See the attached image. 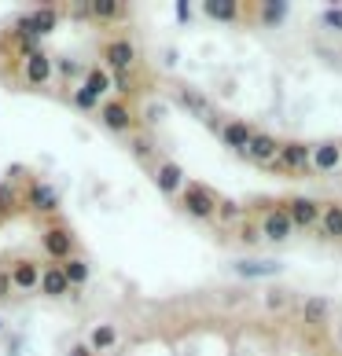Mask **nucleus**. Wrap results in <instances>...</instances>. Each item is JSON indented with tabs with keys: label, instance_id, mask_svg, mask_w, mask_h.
I'll return each mask as SVG.
<instances>
[{
	"label": "nucleus",
	"instance_id": "412c9836",
	"mask_svg": "<svg viewBox=\"0 0 342 356\" xmlns=\"http://www.w3.org/2000/svg\"><path fill=\"white\" fill-rule=\"evenodd\" d=\"M125 4H122V0H92V15H96V19H122L125 15Z\"/></svg>",
	"mask_w": 342,
	"mask_h": 356
},
{
	"label": "nucleus",
	"instance_id": "4be33fe9",
	"mask_svg": "<svg viewBox=\"0 0 342 356\" xmlns=\"http://www.w3.org/2000/svg\"><path fill=\"white\" fill-rule=\"evenodd\" d=\"M320 224H324V232H327V235L342 239V206H327V209H324V217H320Z\"/></svg>",
	"mask_w": 342,
	"mask_h": 356
},
{
	"label": "nucleus",
	"instance_id": "c85d7f7f",
	"mask_svg": "<svg viewBox=\"0 0 342 356\" xmlns=\"http://www.w3.org/2000/svg\"><path fill=\"white\" fill-rule=\"evenodd\" d=\"M217 217L225 220V224H235V220L243 217V209L235 206V202H228V199H225V202H221V209H217Z\"/></svg>",
	"mask_w": 342,
	"mask_h": 356
},
{
	"label": "nucleus",
	"instance_id": "0eeeda50",
	"mask_svg": "<svg viewBox=\"0 0 342 356\" xmlns=\"http://www.w3.org/2000/svg\"><path fill=\"white\" fill-rule=\"evenodd\" d=\"M100 118H103V125H107L111 133H129V129H133V114H129V107L122 99H107L100 107Z\"/></svg>",
	"mask_w": 342,
	"mask_h": 356
},
{
	"label": "nucleus",
	"instance_id": "f03ea898",
	"mask_svg": "<svg viewBox=\"0 0 342 356\" xmlns=\"http://www.w3.org/2000/svg\"><path fill=\"white\" fill-rule=\"evenodd\" d=\"M235 275H243V280H272V275H280L283 265L280 261H269V257H243L232 265Z\"/></svg>",
	"mask_w": 342,
	"mask_h": 356
},
{
	"label": "nucleus",
	"instance_id": "72a5a7b5",
	"mask_svg": "<svg viewBox=\"0 0 342 356\" xmlns=\"http://www.w3.org/2000/svg\"><path fill=\"white\" fill-rule=\"evenodd\" d=\"M8 202H15V188H0V213H4Z\"/></svg>",
	"mask_w": 342,
	"mask_h": 356
},
{
	"label": "nucleus",
	"instance_id": "dca6fc26",
	"mask_svg": "<svg viewBox=\"0 0 342 356\" xmlns=\"http://www.w3.org/2000/svg\"><path fill=\"white\" fill-rule=\"evenodd\" d=\"M26 19H30V37H33V41H41L45 33L56 30L59 11H56V8H41V11H33V15H26Z\"/></svg>",
	"mask_w": 342,
	"mask_h": 356
},
{
	"label": "nucleus",
	"instance_id": "473e14b6",
	"mask_svg": "<svg viewBox=\"0 0 342 356\" xmlns=\"http://www.w3.org/2000/svg\"><path fill=\"white\" fill-rule=\"evenodd\" d=\"M70 356H96V353H92L88 341H77V346H70Z\"/></svg>",
	"mask_w": 342,
	"mask_h": 356
},
{
	"label": "nucleus",
	"instance_id": "f257e3e1",
	"mask_svg": "<svg viewBox=\"0 0 342 356\" xmlns=\"http://www.w3.org/2000/svg\"><path fill=\"white\" fill-rule=\"evenodd\" d=\"M180 202H184V209H188V217H195V220H214L217 209H221L217 199L203 188V184H188L184 195H180Z\"/></svg>",
	"mask_w": 342,
	"mask_h": 356
},
{
	"label": "nucleus",
	"instance_id": "423d86ee",
	"mask_svg": "<svg viewBox=\"0 0 342 356\" xmlns=\"http://www.w3.org/2000/svg\"><path fill=\"white\" fill-rule=\"evenodd\" d=\"M103 56H107V67H111V70L125 74V70L137 63V44L129 41V37H118V41L107 44V51H103Z\"/></svg>",
	"mask_w": 342,
	"mask_h": 356
},
{
	"label": "nucleus",
	"instance_id": "1a4fd4ad",
	"mask_svg": "<svg viewBox=\"0 0 342 356\" xmlns=\"http://www.w3.org/2000/svg\"><path fill=\"white\" fill-rule=\"evenodd\" d=\"M280 165L283 169H309L313 165V147H306V143H298V140H291V143H283V151H280Z\"/></svg>",
	"mask_w": 342,
	"mask_h": 356
},
{
	"label": "nucleus",
	"instance_id": "f8f14e48",
	"mask_svg": "<svg viewBox=\"0 0 342 356\" xmlns=\"http://www.w3.org/2000/svg\"><path fill=\"white\" fill-rule=\"evenodd\" d=\"M52 74H56V63H52L45 51H37V56L26 59V81L30 85H48Z\"/></svg>",
	"mask_w": 342,
	"mask_h": 356
},
{
	"label": "nucleus",
	"instance_id": "2f4dec72",
	"mask_svg": "<svg viewBox=\"0 0 342 356\" xmlns=\"http://www.w3.org/2000/svg\"><path fill=\"white\" fill-rule=\"evenodd\" d=\"M11 286H15V283H11V272L0 268V298H8V290H11Z\"/></svg>",
	"mask_w": 342,
	"mask_h": 356
},
{
	"label": "nucleus",
	"instance_id": "c9c22d12",
	"mask_svg": "<svg viewBox=\"0 0 342 356\" xmlns=\"http://www.w3.org/2000/svg\"><path fill=\"white\" fill-rule=\"evenodd\" d=\"M243 239L254 243V239H265V235H261V228H243Z\"/></svg>",
	"mask_w": 342,
	"mask_h": 356
},
{
	"label": "nucleus",
	"instance_id": "9b49d317",
	"mask_svg": "<svg viewBox=\"0 0 342 356\" xmlns=\"http://www.w3.org/2000/svg\"><path fill=\"white\" fill-rule=\"evenodd\" d=\"M287 213H291L295 228H309V224H317L324 217V209L313 202V199H291V206H287Z\"/></svg>",
	"mask_w": 342,
	"mask_h": 356
},
{
	"label": "nucleus",
	"instance_id": "9d476101",
	"mask_svg": "<svg viewBox=\"0 0 342 356\" xmlns=\"http://www.w3.org/2000/svg\"><path fill=\"white\" fill-rule=\"evenodd\" d=\"M155 184H159L162 195H177L184 188V169L177 162H159V169H155Z\"/></svg>",
	"mask_w": 342,
	"mask_h": 356
},
{
	"label": "nucleus",
	"instance_id": "cd10ccee",
	"mask_svg": "<svg viewBox=\"0 0 342 356\" xmlns=\"http://www.w3.org/2000/svg\"><path fill=\"white\" fill-rule=\"evenodd\" d=\"M320 22L327 26V30H339L342 33V4H327L320 11Z\"/></svg>",
	"mask_w": 342,
	"mask_h": 356
},
{
	"label": "nucleus",
	"instance_id": "bb28decb",
	"mask_svg": "<svg viewBox=\"0 0 342 356\" xmlns=\"http://www.w3.org/2000/svg\"><path fill=\"white\" fill-rule=\"evenodd\" d=\"M180 103H184L188 111H195L199 118H206V99L199 96V92H192V88H180Z\"/></svg>",
	"mask_w": 342,
	"mask_h": 356
},
{
	"label": "nucleus",
	"instance_id": "ddd939ff",
	"mask_svg": "<svg viewBox=\"0 0 342 356\" xmlns=\"http://www.w3.org/2000/svg\"><path fill=\"white\" fill-rule=\"evenodd\" d=\"M41 275H45V268H37L33 261H19V265H11V283H15L19 290H37V286H41Z\"/></svg>",
	"mask_w": 342,
	"mask_h": 356
},
{
	"label": "nucleus",
	"instance_id": "4c0bfd02",
	"mask_svg": "<svg viewBox=\"0 0 342 356\" xmlns=\"http://www.w3.org/2000/svg\"><path fill=\"white\" fill-rule=\"evenodd\" d=\"M0 331H4V320H0Z\"/></svg>",
	"mask_w": 342,
	"mask_h": 356
},
{
	"label": "nucleus",
	"instance_id": "39448f33",
	"mask_svg": "<svg viewBox=\"0 0 342 356\" xmlns=\"http://www.w3.org/2000/svg\"><path fill=\"white\" fill-rule=\"evenodd\" d=\"M45 250H48V257H56V261H74V235L67 232V228H48L45 232Z\"/></svg>",
	"mask_w": 342,
	"mask_h": 356
},
{
	"label": "nucleus",
	"instance_id": "6ab92c4d",
	"mask_svg": "<svg viewBox=\"0 0 342 356\" xmlns=\"http://www.w3.org/2000/svg\"><path fill=\"white\" fill-rule=\"evenodd\" d=\"M203 11H206L214 22H235V15H240V4H235V0H206Z\"/></svg>",
	"mask_w": 342,
	"mask_h": 356
},
{
	"label": "nucleus",
	"instance_id": "f704fd0d",
	"mask_svg": "<svg viewBox=\"0 0 342 356\" xmlns=\"http://www.w3.org/2000/svg\"><path fill=\"white\" fill-rule=\"evenodd\" d=\"M133 151H137L140 158H148V154H151V143H148V140H140V136H137V140H133Z\"/></svg>",
	"mask_w": 342,
	"mask_h": 356
},
{
	"label": "nucleus",
	"instance_id": "2eb2a0df",
	"mask_svg": "<svg viewBox=\"0 0 342 356\" xmlns=\"http://www.w3.org/2000/svg\"><path fill=\"white\" fill-rule=\"evenodd\" d=\"M342 165V147L339 143H320V147H313V169H320V173H332V169Z\"/></svg>",
	"mask_w": 342,
	"mask_h": 356
},
{
	"label": "nucleus",
	"instance_id": "a211bd4d",
	"mask_svg": "<svg viewBox=\"0 0 342 356\" xmlns=\"http://www.w3.org/2000/svg\"><path fill=\"white\" fill-rule=\"evenodd\" d=\"M30 206L52 213V209H59V191L52 188V184H33V188H30Z\"/></svg>",
	"mask_w": 342,
	"mask_h": 356
},
{
	"label": "nucleus",
	"instance_id": "7ed1b4c3",
	"mask_svg": "<svg viewBox=\"0 0 342 356\" xmlns=\"http://www.w3.org/2000/svg\"><path fill=\"white\" fill-rule=\"evenodd\" d=\"M291 232H295V220L287 209H269V213L261 217V235H265L269 243H287Z\"/></svg>",
	"mask_w": 342,
	"mask_h": 356
},
{
	"label": "nucleus",
	"instance_id": "b1692460",
	"mask_svg": "<svg viewBox=\"0 0 342 356\" xmlns=\"http://www.w3.org/2000/svg\"><path fill=\"white\" fill-rule=\"evenodd\" d=\"M63 268H67L70 286H85V283H88V275H92V272H88V265H85V261H77V257H74V261H67Z\"/></svg>",
	"mask_w": 342,
	"mask_h": 356
},
{
	"label": "nucleus",
	"instance_id": "393cba45",
	"mask_svg": "<svg viewBox=\"0 0 342 356\" xmlns=\"http://www.w3.org/2000/svg\"><path fill=\"white\" fill-rule=\"evenodd\" d=\"M85 88H88V92H96V96L103 99V92L111 88V77H107V70H88V77H85Z\"/></svg>",
	"mask_w": 342,
	"mask_h": 356
},
{
	"label": "nucleus",
	"instance_id": "a878e982",
	"mask_svg": "<svg viewBox=\"0 0 342 356\" xmlns=\"http://www.w3.org/2000/svg\"><path fill=\"white\" fill-rule=\"evenodd\" d=\"M70 99H74V107H77V111H96V107H100V96H96V92H88L85 85L77 88Z\"/></svg>",
	"mask_w": 342,
	"mask_h": 356
},
{
	"label": "nucleus",
	"instance_id": "f3484780",
	"mask_svg": "<svg viewBox=\"0 0 342 356\" xmlns=\"http://www.w3.org/2000/svg\"><path fill=\"white\" fill-rule=\"evenodd\" d=\"M88 346H92V353H107V349H114V346H118V327L96 323V327L88 331Z\"/></svg>",
	"mask_w": 342,
	"mask_h": 356
},
{
	"label": "nucleus",
	"instance_id": "6e6552de",
	"mask_svg": "<svg viewBox=\"0 0 342 356\" xmlns=\"http://www.w3.org/2000/svg\"><path fill=\"white\" fill-rule=\"evenodd\" d=\"M221 140H225V147L240 151L247 158V147H251V140H254V129L247 122H228V125H221Z\"/></svg>",
	"mask_w": 342,
	"mask_h": 356
},
{
	"label": "nucleus",
	"instance_id": "c756f323",
	"mask_svg": "<svg viewBox=\"0 0 342 356\" xmlns=\"http://www.w3.org/2000/svg\"><path fill=\"white\" fill-rule=\"evenodd\" d=\"M56 74H63V77H77V74H81V67H77L74 59H59V63H56Z\"/></svg>",
	"mask_w": 342,
	"mask_h": 356
},
{
	"label": "nucleus",
	"instance_id": "e433bc0d",
	"mask_svg": "<svg viewBox=\"0 0 342 356\" xmlns=\"http://www.w3.org/2000/svg\"><path fill=\"white\" fill-rule=\"evenodd\" d=\"M269 309H283V294H269Z\"/></svg>",
	"mask_w": 342,
	"mask_h": 356
},
{
	"label": "nucleus",
	"instance_id": "aec40b11",
	"mask_svg": "<svg viewBox=\"0 0 342 356\" xmlns=\"http://www.w3.org/2000/svg\"><path fill=\"white\" fill-rule=\"evenodd\" d=\"M287 11H291L287 0H269V4H261V22H265V26H283Z\"/></svg>",
	"mask_w": 342,
	"mask_h": 356
},
{
	"label": "nucleus",
	"instance_id": "4468645a",
	"mask_svg": "<svg viewBox=\"0 0 342 356\" xmlns=\"http://www.w3.org/2000/svg\"><path fill=\"white\" fill-rule=\"evenodd\" d=\"M67 290H70L67 268H63V265H52V268H45V275H41V294H48V298H63Z\"/></svg>",
	"mask_w": 342,
	"mask_h": 356
},
{
	"label": "nucleus",
	"instance_id": "5701e85b",
	"mask_svg": "<svg viewBox=\"0 0 342 356\" xmlns=\"http://www.w3.org/2000/svg\"><path fill=\"white\" fill-rule=\"evenodd\" d=\"M302 316H306V323H320L327 316V298H309L306 305H302Z\"/></svg>",
	"mask_w": 342,
	"mask_h": 356
},
{
	"label": "nucleus",
	"instance_id": "20e7f679",
	"mask_svg": "<svg viewBox=\"0 0 342 356\" xmlns=\"http://www.w3.org/2000/svg\"><path fill=\"white\" fill-rule=\"evenodd\" d=\"M280 151H283V143H276V136H269V133H254V140H251V147H247V158L251 162H258V165H280Z\"/></svg>",
	"mask_w": 342,
	"mask_h": 356
},
{
	"label": "nucleus",
	"instance_id": "7c9ffc66",
	"mask_svg": "<svg viewBox=\"0 0 342 356\" xmlns=\"http://www.w3.org/2000/svg\"><path fill=\"white\" fill-rule=\"evenodd\" d=\"M192 15H195V11H192L188 0H177V22H180V26H188V22H192Z\"/></svg>",
	"mask_w": 342,
	"mask_h": 356
}]
</instances>
